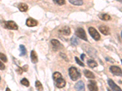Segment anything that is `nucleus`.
I'll return each mask as SVG.
<instances>
[{
    "instance_id": "nucleus-1",
    "label": "nucleus",
    "mask_w": 122,
    "mask_h": 91,
    "mask_svg": "<svg viewBox=\"0 0 122 91\" xmlns=\"http://www.w3.org/2000/svg\"><path fill=\"white\" fill-rule=\"evenodd\" d=\"M68 72H69L70 77L73 81H76L78 79L80 78L81 77L80 72L75 67H71L70 68H69Z\"/></svg>"
},
{
    "instance_id": "nucleus-16",
    "label": "nucleus",
    "mask_w": 122,
    "mask_h": 91,
    "mask_svg": "<svg viewBox=\"0 0 122 91\" xmlns=\"http://www.w3.org/2000/svg\"><path fill=\"white\" fill-rule=\"evenodd\" d=\"M18 9H19L21 12H26L28 9V5L25 4V3H20V4L18 5Z\"/></svg>"
},
{
    "instance_id": "nucleus-21",
    "label": "nucleus",
    "mask_w": 122,
    "mask_h": 91,
    "mask_svg": "<svg viewBox=\"0 0 122 91\" xmlns=\"http://www.w3.org/2000/svg\"><path fill=\"white\" fill-rule=\"evenodd\" d=\"M68 1L70 3L76 6H81L83 4V1L82 0H68Z\"/></svg>"
},
{
    "instance_id": "nucleus-10",
    "label": "nucleus",
    "mask_w": 122,
    "mask_h": 91,
    "mask_svg": "<svg viewBox=\"0 0 122 91\" xmlns=\"http://www.w3.org/2000/svg\"><path fill=\"white\" fill-rule=\"evenodd\" d=\"M75 88L77 91H85L84 83L82 81L80 80L76 83L75 85Z\"/></svg>"
},
{
    "instance_id": "nucleus-9",
    "label": "nucleus",
    "mask_w": 122,
    "mask_h": 91,
    "mask_svg": "<svg viewBox=\"0 0 122 91\" xmlns=\"http://www.w3.org/2000/svg\"><path fill=\"white\" fill-rule=\"evenodd\" d=\"M56 85L58 88H63L65 86L66 82L62 77H61L55 81Z\"/></svg>"
},
{
    "instance_id": "nucleus-27",
    "label": "nucleus",
    "mask_w": 122,
    "mask_h": 91,
    "mask_svg": "<svg viewBox=\"0 0 122 91\" xmlns=\"http://www.w3.org/2000/svg\"><path fill=\"white\" fill-rule=\"evenodd\" d=\"M75 61H76V62L77 63V64H79V66H82V67L84 66V64L83 63H82V61H81L80 59L78 58V57H75Z\"/></svg>"
},
{
    "instance_id": "nucleus-14",
    "label": "nucleus",
    "mask_w": 122,
    "mask_h": 91,
    "mask_svg": "<svg viewBox=\"0 0 122 91\" xmlns=\"http://www.w3.org/2000/svg\"><path fill=\"white\" fill-rule=\"evenodd\" d=\"M30 59H31V62L34 64H36L38 62L37 54L34 50L30 52Z\"/></svg>"
},
{
    "instance_id": "nucleus-15",
    "label": "nucleus",
    "mask_w": 122,
    "mask_h": 91,
    "mask_svg": "<svg viewBox=\"0 0 122 91\" xmlns=\"http://www.w3.org/2000/svg\"><path fill=\"white\" fill-rule=\"evenodd\" d=\"M84 73L85 77L88 78L94 79L95 78L93 72H90V70H87V69H85V70H84Z\"/></svg>"
},
{
    "instance_id": "nucleus-30",
    "label": "nucleus",
    "mask_w": 122,
    "mask_h": 91,
    "mask_svg": "<svg viewBox=\"0 0 122 91\" xmlns=\"http://www.w3.org/2000/svg\"><path fill=\"white\" fill-rule=\"evenodd\" d=\"M85 56H86V55H85V54H82L81 55V59H82V61L84 60V58Z\"/></svg>"
},
{
    "instance_id": "nucleus-19",
    "label": "nucleus",
    "mask_w": 122,
    "mask_h": 91,
    "mask_svg": "<svg viewBox=\"0 0 122 91\" xmlns=\"http://www.w3.org/2000/svg\"><path fill=\"white\" fill-rule=\"evenodd\" d=\"M100 18L102 20H104V21H109L110 19H111V17L110 15H109L108 14H102L99 16Z\"/></svg>"
},
{
    "instance_id": "nucleus-13",
    "label": "nucleus",
    "mask_w": 122,
    "mask_h": 91,
    "mask_svg": "<svg viewBox=\"0 0 122 91\" xmlns=\"http://www.w3.org/2000/svg\"><path fill=\"white\" fill-rule=\"evenodd\" d=\"M99 30L104 35L110 34V29L106 26H101L99 27Z\"/></svg>"
},
{
    "instance_id": "nucleus-5",
    "label": "nucleus",
    "mask_w": 122,
    "mask_h": 91,
    "mask_svg": "<svg viewBox=\"0 0 122 91\" xmlns=\"http://www.w3.org/2000/svg\"><path fill=\"white\" fill-rule=\"evenodd\" d=\"M4 26L6 28L10 30H17L18 29V26L14 21H8L4 22Z\"/></svg>"
},
{
    "instance_id": "nucleus-35",
    "label": "nucleus",
    "mask_w": 122,
    "mask_h": 91,
    "mask_svg": "<svg viewBox=\"0 0 122 91\" xmlns=\"http://www.w3.org/2000/svg\"></svg>"
},
{
    "instance_id": "nucleus-28",
    "label": "nucleus",
    "mask_w": 122,
    "mask_h": 91,
    "mask_svg": "<svg viewBox=\"0 0 122 91\" xmlns=\"http://www.w3.org/2000/svg\"><path fill=\"white\" fill-rule=\"evenodd\" d=\"M4 69H5V65L2 63V61H1L0 62V69L1 70H4Z\"/></svg>"
},
{
    "instance_id": "nucleus-17",
    "label": "nucleus",
    "mask_w": 122,
    "mask_h": 91,
    "mask_svg": "<svg viewBox=\"0 0 122 91\" xmlns=\"http://www.w3.org/2000/svg\"><path fill=\"white\" fill-rule=\"evenodd\" d=\"M20 57L25 56V55H26V47H25V46L24 45H22V44L20 45Z\"/></svg>"
},
{
    "instance_id": "nucleus-20",
    "label": "nucleus",
    "mask_w": 122,
    "mask_h": 91,
    "mask_svg": "<svg viewBox=\"0 0 122 91\" xmlns=\"http://www.w3.org/2000/svg\"><path fill=\"white\" fill-rule=\"evenodd\" d=\"M70 41L71 44H72L73 46H77L79 44V40H78V38L76 36H73L71 38Z\"/></svg>"
},
{
    "instance_id": "nucleus-18",
    "label": "nucleus",
    "mask_w": 122,
    "mask_h": 91,
    "mask_svg": "<svg viewBox=\"0 0 122 91\" xmlns=\"http://www.w3.org/2000/svg\"><path fill=\"white\" fill-rule=\"evenodd\" d=\"M87 63L89 67H90V68H94L98 66L97 63L95 61L93 60V59H89Z\"/></svg>"
},
{
    "instance_id": "nucleus-34",
    "label": "nucleus",
    "mask_w": 122,
    "mask_h": 91,
    "mask_svg": "<svg viewBox=\"0 0 122 91\" xmlns=\"http://www.w3.org/2000/svg\"><path fill=\"white\" fill-rule=\"evenodd\" d=\"M121 35H122V33H121Z\"/></svg>"
},
{
    "instance_id": "nucleus-7",
    "label": "nucleus",
    "mask_w": 122,
    "mask_h": 91,
    "mask_svg": "<svg viewBox=\"0 0 122 91\" xmlns=\"http://www.w3.org/2000/svg\"><path fill=\"white\" fill-rule=\"evenodd\" d=\"M107 83H108V84L110 86V87L114 91H122L120 87L117 85L112 79H108Z\"/></svg>"
},
{
    "instance_id": "nucleus-6",
    "label": "nucleus",
    "mask_w": 122,
    "mask_h": 91,
    "mask_svg": "<svg viewBox=\"0 0 122 91\" xmlns=\"http://www.w3.org/2000/svg\"><path fill=\"white\" fill-rule=\"evenodd\" d=\"M87 87L90 91H98V88L97 85V82L93 80H90L88 82Z\"/></svg>"
},
{
    "instance_id": "nucleus-24",
    "label": "nucleus",
    "mask_w": 122,
    "mask_h": 91,
    "mask_svg": "<svg viewBox=\"0 0 122 91\" xmlns=\"http://www.w3.org/2000/svg\"><path fill=\"white\" fill-rule=\"evenodd\" d=\"M20 83H21V84L24 85L25 86H26V87H29V85H30V83H29V81H28L26 78H23L22 80H21Z\"/></svg>"
},
{
    "instance_id": "nucleus-12",
    "label": "nucleus",
    "mask_w": 122,
    "mask_h": 91,
    "mask_svg": "<svg viewBox=\"0 0 122 91\" xmlns=\"http://www.w3.org/2000/svg\"><path fill=\"white\" fill-rule=\"evenodd\" d=\"M59 32L61 33H62V34L64 35L68 36V35H70L71 30L68 26H64L63 27L61 28V29L59 30Z\"/></svg>"
},
{
    "instance_id": "nucleus-29",
    "label": "nucleus",
    "mask_w": 122,
    "mask_h": 91,
    "mask_svg": "<svg viewBox=\"0 0 122 91\" xmlns=\"http://www.w3.org/2000/svg\"><path fill=\"white\" fill-rule=\"evenodd\" d=\"M60 55H61V56L62 57H63V58H65V60H66V59H67V61H68V59H67V56H66V55H65V54H60Z\"/></svg>"
},
{
    "instance_id": "nucleus-25",
    "label": "nucleus",
    "mask_w": 122,
    "mask_h": 91,
    "mask_svg": "<svg viewBox=\"0 0 122 91\" xmlns=\"http://www.w3.org/2000/svg\"><path fill=\"white\" fill-rule=\"evenodd\" d=\"M53 2L56 4H57L58 5L62 6L65 4V0H53Z\"/></svg>"
},
{
    "instance_id": "nucleus-4",
    "label": "nucleus",
    "mask_w": 122,
    "mask_h": 91,
    "mask_svg": "<svg viewBox=\"0 0 122 91\" xmlns=\"http://www.w3.org/2000/svg\"><path fill=\"white\" fill-rule=\"evenodd\" d=\"M109 70L112 73L117 76H122V70L119 67L116 66H111L109 68Z\"/></svg>"
},
{
    "instance_id": "nucleus-26",
    "label": "nucleus",
    "mask_w": 122,
    "mask_h": 91,
    "mask_svg": "<svg viewBox=\"0 0 122 91\" xmlns=\"http://www.w3.org/2000/svg\"><path fill=\"white\" fill-rule=\"evenodd\" d=\"M0 58H1V60L3 61V62H7V57H6V55H5L4 54H3V53H1V54H0Z\"/></svg>"
},
{
    "instance_id": "nucleus-23",
    "label": "nucleus",
    "mask_w": 122,
    "mask_h": 91,
    "mask_svg": "<svg viewBox=\"0 0 122 91\" xmlns=\"http://www.w3.org/2000/svg\"><path fill=\"white\" fill-rule=\"evenodd\" d=\"M61 77H62V76L61 73H59V72H56L53 73V80H54V82H55L56 80H57V79L59 78H61Z\"/></svg>"
},
{
    "instance_id": "nucleus-3",
    "label": "nucleus",
    "mask_w": 122,
    "mask_h": 91,
    "mask_svg": "<svg viewBox=\"0 0 122 91\" xmlns=\"http://www.w3.org/2000/svg\"><path fill=\"white\" fill-rule=\"evenodd\" d=\"M89 33L90 36L93 38L96 41H98L100 40V35L98 32V31L95 28L90 27L89 28Z\"/></svg>"
},
{
    "instance_id": "nucleus-22",
    "label": "nucleus",
    "mask_w": 122,
    "mask_h": 91,
    "mask_svg": "<svg viewBox=\"0 0 122 91\" xmlns=\"http://www.w3.org/2000/svg\"><path fill=\"white\" fill-rule=\"evenodd\" d=\"M35 84H36V87L37 91H43V86H42V83H40L39 81L37 80Z\"/></svg>"
},
{
    "instance_id": "nucleus-2",
    "label": "nucleus",
    "mask_w": 122,
    "mask_h": 91,
    "mask_svg": "<svg viewBox=\"0 0 122 91\" xmlns=\"http://www.w3.org/2000/svg\"><path fill=\"white\" fill-rule=\"evenodd\" d=\"M75 34L78 37L80 38L82 40H85V41H87V38L86 36V33L85 32V30L82 28L79 27L76 29L75 31Z\"/></svg>"
},
{
    "instance_id": "nucleus-31",
    "label": "nucleus",
    "mask_w": 122,
    "mask_h": 91,
    "mask_svg": "<svg viewBox=\"0 0 122 91\" xmlns=\"http://www.w3.org/2000/svg\"><path fill=\"white\" fill-rule=\"evenodd\" d=\"M6 91H10V89L9 87H7V88H6Z\"/></svg>"
},
{
    "instance_id": "nucleus-32",
    "label": "nucleus",
    "mask_w": 122,
    "mask_h": 91,
    "mask_svg": "<svg viewBox=\"0 0 122 91\" xmlns=\"http://www.w3.org/2000/svg\"><path fill=\"white\" fill-rule=\"evenodd\" d=\"M117 1H118L121 2V3H122V0H117Z\"/></svg>"
},
{
    "instance_id": "nucleus-11",
    "label": "nucleus",
    "mask_w": 122,
    "mask_h": 91,
    "mask_svg": "<svg viewBox=\"0 0 122 91\" xmlns=\"http://www.w3.org/2000/svg\"><path fill=\"white\" fill-rule=\"evenodd\" d=\"M26 24L28 27H35L38 24V22L36 19H33V18H29L26 19Z\"/></svg>"
},
{
    "instance_id": "nucleus-33",
    "label": "nucleus",
    "mask_w": 122,
    "mask_h": 91,
    "mask_svg": "<svg viewBox=\"0 0 122 91\" xmlns=\"http://www.w3.org/2000/svg\"><path fill=\"white\" fill-rule=\"evenodd\" d=\"M107 91H111V90H110L109 89H108V88H107Z\"/></svg>"
},
{
    "instance_id": "nucleus-8",
    "label": "nucleus",
    "mask_w": 122,
    "mask_h": 91,
    "mask_svg": "<svg viewBox=\"0 0 122 91\" xmlns=\"http://www.w3.org/2000/svg\"><path fill=\"white\" fill-rule=\"evenodd\" d=\"M51 44L53 45V48L54 51H56V50H57L58 49H61V47H62V46L61 44V43L58 40H55V39L52 40L51 41Z\"/></svg>"
}]
</instances>
